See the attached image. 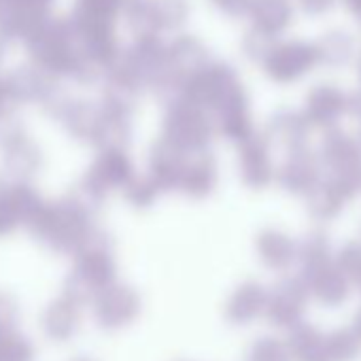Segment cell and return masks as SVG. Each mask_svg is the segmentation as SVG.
Wrapping results in <instances>:
<instances>
[{
	"label": "cell",
	"mask_w": 361,
	"mask_h": 361,
	"mask_svg": "<svg viewBox=\"0 0 361 361\" xmlns=\"http://www.w3.org/2000/svg\"><path fill=\"white\" fill-rule=\"evenodd\" d=\"M178 96L207 109L215 117L238 109H251L249 90L240 77V71L226 60H213L204 66L183 85Z\"/></svg>",
	"instance_id": "cell-1"
},
{
	"label": "cell",
	"mask_w": 361,
	"mask_h": 361,
	"mask_svg": "<svg viewBox=\"0 0 361 361\" xmlns=\"http://www.w3.org/2000/svg\"><path fill=\"white\" fill-rule=\"evenodd\" d=\"M217 134L215 117L185 98H174L164 104L161 136L188 153L211 149Z\"/></svg>",
	"instance_id": "cell-2"
},
{
	"label": "cell",
	"mask_w": 361,
	"mask_h": 361,
	"mask_svg": "<svg viewBox=\"0 0 361 361\" xmlns=\"http://www.w3.org/2000/svg\"><path fill=\"white\" fill-rule=\"evenodd\" d=\"M211 62V49L200 37L185 32L176 35L166 45V71L161 83L155 90L164 104L174 100L180 94V90H183V85Z\"/></svg>",
	"instance_id": "cell-3"
},
{
	"label": "cell",
	"mask_w": 361,
	"mask_h": 361,
	"mask_svg": "<svg viewBox=\"0 0 361 361\" xmlns=\"http://www.w3.org/2000/svg\"><path fill=\"white\" fill-rule=\"evenodd\" d=\"M259 66L268 81L293 85L321 66L317 43L304 39H276Z\"/></svg>",
	"instance_id": "cell-4"
},
{
	"label": "cell",
	"mask_w": 361,
	"mask_h": 361,
	"mask_svg": "<svg viewBox=\"0 0 361 361\" xmlns=\"http://www.w3.org/2000/svg\"><path fill=\"white\" fill-rule=\"evenodd\" d=\"M310 291L306 281L298 276H281L268 289L266 302V321L279 329H291L293 325L304 321L308 308Z\"/></svg>",
	"instance_id": "cell-5"
},
{
	"label": "cell",
	"mask_w": 361,
	"mask_h": 361,
	"mask_svg": "<svg viewBox=\"0 0 361 361\" xmlns=\"http://www.w3.org/2000/svg\"><path fill=\"white\" fill-rule=\"evenodd\" d=\"M238 147V178L251 192H264L276 183V166L272 159V142L257 130L253 136L243 140Z\"/></svg>",
	"instance_id": "cell-6"
},
{
	"label": "cell",
	"mask_w": 361,
	"mask_h": 361,
	"mask_svg": "<svg viewBox=\"0 0 361 361\" xmlns=\"http://www.w3.org/2000/svg\"><path fill=\"white\" fill-rule=\"evenodd\" d=\"M359 194L361 192L355 180L338 174H325L304 198L306 213L314 224H331Z\"/></svg>",
	"instance_id": "cell-7"
},
{
	"label": "cell",
	"mask_w": 361,
	"mask_h": 361,
	"mask_svg": "<svg viewBox=\"0 0 361 361\" xmlns=\"http://www.w3.org/2000/svg\"><path fill=\"white\" fill-rule=\"evenodd\" d=\"M323 161L319 153L310 151L308 145L287 151L285 159L276 166V185L295 198H306L310 190L323 178Z\"/></svg>",
	"instance_id": "cell-8"
},
{
	"label": "cell",
	"mask_w": 361,
	"mask_h": 361,
	"mask_svg": "<svg viewBox=\"0 0 361 361\" xmlns=\"http://www.w3.org/2000/svg\"><path fill=\"white\" fill-rule=\"evenodd\" d=\"M319 157L327 174H338L350 178L359 185L361 174V140L342 128H329L319 145Z\"/></svg>",
	"instance_id": "cell-9"
},
{
	"label": "cell",
	"mask_w": 361,
	"mask_h": 361,
	"mask_svg": "<svg viewBox=\"0 0 361 361\" xmlns=\"http://www.w3.org/2000/svg\"><path fill=\"white\" fill-rule=\"evenodd\" d=\"M221 180L219 159L211 149L188 153L183 172H180L176 194L190 200H207L211 198Z\"/></svg>",
	"instance_id": "cell-10"
},
{
	"label": "cell",
	"mask_w": 361,
	"mask_h": 361,
	"mask_svg": "<svg viewBox=\"0 0 361 361\" xmlns=\"http://www.w3.org/2000/svg\"><path fill=\"white\" fill-rule=\"evenodd\" d=\"M346 96L338 83L323 81L312 85L302 102V113L310 128L317 130H329L340 123V119L346 115Z\"/></svg>",
	"instance_id": "cell-11"
},
{
	"label": "cell",
	"mask_w": 361,
	"mask_h": 361,
	"mask_svg": "<svg viewBox=\"0 0 361 361\" xmlns=\"http://www.w3.org/2000/svg\"><path fill=\"white\" fill-rule=\"evenodd\" d=\"M140 312V295L128 285H106L96 302V317L102 327L119 329Z\"/></svg>",
	"instance_id": "cell-12"
},
{
	"label": "cell",
	"mask_w": 361,
	"mask_h": 361,
	"mask_svg": "<svg viewBox=\"0 0 361 361\" xmlns=\"http://www.w3.org/2000/svg\"><path fill=\"white\" fill-rule=\"evenodd\" d=\"M310 123L306 121L302 109H291V106H276L264 128V134L270 138L272 147H281L285 151H293L300 147L308 145L310 136Z\"/></svg>",
	"instance_id": "cell-13"
},
{
	"label": "cell",
	"mask_w": 361,
	"mask_h": 361,
	"mask_svg": "<svg viewBox=\"0 0 361 361\" xmlns=\"http://www.w3.org/2000/svg\"><path fill=\"white\" fill-rule=\"evenodd\" d=\"M255 253L272 272H287L298 264V240L281 228H264L255 236Z\"/></svg>",
	"instance_id": "cell-14"
},
{
	"label": "cell",
	"mask_w": 361,
	"mask_h": 361,
	"mask_svg": "<svg viewBox=\"0 0 361 361\" xmlns=\"http://www.w3.org/2000/svg\"><path fill=\"white\" fill-rule=\"evenodd\" d=\"M310 291V298L317 300L321 306L327 308H336L342 306L353 289V283L348 281V276L342 272V268L336 264V259L319 270H312L308 274H300Z\"/></svg>",
	"instance_id": "cell-15"
},
{
	"label": "cell",
	"mask_w": 361,
	"mask_h": 361,
	"mask_svg": "<svg viewBox=\"0 0 361 361\" xmlns=\"http://www.w3.org/2000/svg\"><path fill=\"white\" fill-rule=\"evenodd\" d=\"M185 159H188V151L178 149L176 145H172L164 136L157 138L151 145V151H149V174L157 180V185L161 188L164 194L176 192V185H178L180 172H183Z\"/></svg>",
	"instance_id": "cell-16"
},
{
	"label": "cell",
	"mask_w": 361,
	"mask_h": 361,
	"mask_svg": "<svg viewBox=\"0 0 361 361\" xmlns=\"http://www.w3.org/2000/svg\"><path fill=\"white\" fill-rule=\"evenodd\" d=\"M266 302L268 289L259 281L247 279L230 293L226 302V319L232 325H249L266 314Z\"/></svg>",
	"instance_id": "cell-17"
},
{
	"label": "cell",
	"mask_w": 361,
	"mask_h": 361,
	"mask_svg": "<svg viewBox=\"0 0 361 361\" xmlns=\"http://www.w3.org/2000/svg\"><path fill=\"white\" fill-rule=\"evenodd\" d=\"M249 20L251 28L270 39H281L295 22V5L291 0H253Z\"/></svg>",
	"instance_id": "cell-18"
},
{
	"label": "cell",
	"mask_w": 361,
	"mask_h": 361,
	"mask_svg": "<svg viewBox=\"0 0 361 361\" xmlns=\"http://www.w3.org/2000/svg\"><path fill=\"white\" fill-rule=\"evenodd\" d=\"M314 43H317L321 66H325L329 71L346 68L359 56L357 39L346 28H329Z\"/></svg>",
	"instance_id": "cell-19"
},
{
	"label": "cell",
	"mask_w": 361,
	"mask_h": 361,
	"mask_svg": "<svg viewBox=\"0 0 361 361\" xmlns=\"http://www.w3.org/2000/svg\"><path fill=\"white\" fill-rule=\"evenodd\" d=\"M287 346L293 357V361H334L329 355L327 334H323L319 327L302 321L287 329Z\"/></svg>",
	"instance_id": "cell-20"
},
{
	"label": "cell",
	"mask_w": 361,
	"mask_h": 361,
	"mask_svg": "<svg viewBox=\"0 0 361 361\" xmlns=\"http://www.w3.org/2000/svg\"><path fill=\"white\" fill-rule=\"evenodd\" d=\"M336 255L331 253L329 236L323 230H310L308 234L298 240V264L300 274H308L312 270H319L327 264H331Z\"/></svg>",
	"instance_id": "cell-21"
},
{
	"label": "cell",
	"mask_w": 361,
	"mask_h": 361,
	"mask_svg": "<svg viewBox=\"0 0 361 361\" xmlns=\"http://www.w3.org/2000/svg\"><path fill=\"white\" fill-rule=\"evenodd\" d=\"M159 32L183 30L194 13L192 0H149Z\"/></svg>",
	"instance_id": "cell-22"
},
{
	"label": "cell",
	"mask_w": 361,
	"mask_h": 361,
	"mask_svg": "<svg viewBox=\"0 0 361 361\" xmlns=\"http://www.w3.org/2000/svg\"><path fill=\"white\" fill-rule=\"evenodd\" d=\"M215 126H217V134L234 145H240L243 140H247L257 132L251 109H238L226 115H217Z\"/></svg>",
	"instance_id": "cell-23"
},
{
	"label": "cell",
	"mask_w": 361,
	"mask_h": 361,
	"mask_svg": "<svg viewBox=\"0 0 361 361\" xmlns=\"http://www.w3.org/2000/svg\"><path fill=\"white\" fill-rule=\"evenodd\" d=\"M329 355L334 361H355L361 355V336L355 327H338L327 334Z\"/></svg>",
	"instance_id": "cell-24"
},
{
	"label": "cell",
	"mask_w": 361,
	"mask_h": 361,
	"mask_svg": "<svg viewBox=\"0 0 361 361\" xmlns=\"http://www.w3.org/2000/svg\"><path fill=\"white\" fill-rule=\"evenodd\" d=\"M247 361H293V357L285 340L276 336H264L251 344Z\"/></svg>",
	"instance_id": "cell-25"
},
{
	"label": "cell",
	"mask_w": 361,
	"mask_h": 361,
	"mask_svg": "<svg viewBox=\"0 0 361 361\" xmlns=\"http://www.w3.org/2000/svg\"><path fill=\"white\" fill-rule=\"evenodd\" d=\"M336 264L348 276L353 287L359 289V293H361V240L344 243L336 253Z\"/></svg>",
	"instance_id": "cell-26"
},
{
	"label": "cell",
	"mask_w": 361,
	"mask_h": 361,
	"mask_svg": "<svg viewBox=\"0 0 361 361\" xmlns=\"http://www.w3.org/2000/svg\"><path fill=\"white\" fill-rule=\"evenodd\" d=\"M161 194H164L161 188L157 185V180L151 174L132 178L128 183V200L136 209H149Z\"/></svg>",
	"instance_id": "cell-27"
},
{
	"label": "cell",
	"mask_w": 361,
	"mask_h": 361,
	"mask_svg": "<svg viewBox=\"0 0 361 361\" xmlns=\"http://www.w3.org/2000/svg\"><path fill=\"white\" fill-rule=\"evenodd\" d=\"M274 41H276V39H270V37L262 35L259 30L249 28V30L243 35L240 43H238L240 56H243L247 62H251V64H262V60L266 58V54H268V49H270V45H272Z\"/></svg>",
	"instance_id": "cell-28"
},
{
	"label": "cell",
	"mask_w": 361,
	"mask_h": 361,
	"mask_svg": "<svg viewBox=\"0 0 361 361\" xmlns=\"http://www.w3.org/2000/svg\"><path fill=\"white\" fill-rule=\"evenodd\" d=\"M128 13H130L132 26H134V30H136L138 37L159 35V28L155 24V18H153L149 0H132L130 7H128Z\"/></svg>",
	"instance_id": "cell-29"
},
{
	"label": "cell",
	"mask_w": 361,
	"mask_h": 361,
	"mask_svg": "<svg viewBox=\"0 0 361 361\" xmlns=\"http://www.w3.org/2000/svg\"><path fill=\"white\" fill-rule=\"evenodd\" d=\"M207 3L217 13H221L230 20H240V18L249 16L253 0H207Z\"/></svg>",
	"instance_id": "cell-30"
},
{
	"label": "cell",
	"mask_w": 361,
	"mask_h": 361,
	"mask_svg": "<svg viewBox=\"0 0 361 361\" xmlns=\"http://www.w3.org/2000/svg\"><path fill=\"white\" fill-rule=\"evenodd\" d=\"M295 3L302 13L310 18H323L340 3V0H295Z\"/></svg>",
	"instance_id": "cell-31"
},
{
	"label": "cell",
	"mask_w": 361,
	"mask_h": 361,
	"mask_svg": "<svg viewBox=\"0 0 361 361\" xmlns=\"http://www.w3.org/2000/svg\"><path fill=\"white\" fill-rule=\"evenodd\" d=\"M346 115L361 123V85L346 96Z\"/></svg>",
	"instance_id": "cell-32"
},
{
	"label": "cell",
	"mask_w": 361,
	"mask_h": 361,
	"mask_svg": "<svg viewBox=\"0 0 361 361\" xmlns=\"http://www.w3.org/2000/svg\"><path fill=\"white\" fill-rule=\"evenodd\" d=\"M340 3L355 20H361V0H340Z\"/></svg>",
	"instance_id": "cell-33"
},
{
	"label": "cell",
	"mask_w": 361,
	"mask_h": 361,
	"mask_svg": "<svg viewBox=\"0 0 361 361\" xmlns=\"http://www.w3.org/2000/svg\"><path fill=\"white\" fill-rule=\"evenodd\" d=\"M353 327H355V331L361 336V308L355 312V319H353Z\"/></svg>",
	"instance_id": "cell-34"
},
{
	"label": "cell",
	"mask_w": 361,
	"mask_h": 361,
	"mask_svg": "<svg viewBox=\"0 0 361 361\" xmlns=\"http://www.w3.org/2000/svg\"><path fill=\"white\" fill-rule=\"evenodd\" d=\"M355 66H357V81H359V85H361V51H359V56H357V60H355Z\"/></svg>",
	"instance_id": "cell-35"
},
{
	"label": "cell",
	"mask_w": 361,
	"mask_h": 361,
	"mask_svg": "<svg viewBox=\"0 0 361 361\" xmlns=\"http://www.w3.org/2000/svg\"><path fill=\"white\" fill-rule=\"evenodd\" d=\"M359 192H361V174H359Z\"/></svg>",
	"instance_id": "cell-36"
},
{
	"label": "cell",
	"mask_w": 361,
	"mask_h": 361,
	"mask_svg": "<svg viewBox=\"0 0 361 361\" xmlns=\"http://www.w3.org/2000/svg\"><path fill=\"white\" fill-rule=\"evenodd\" d=\"M359 140H361V130H359Z\"/></svg>",
	"instance_id": "cell-37"
},
{
	"label": "cell",
	"mask_w": 361,
	"mask_h": 361,
	"mask_svg": "<svg viewBox=\"0 0 361 361\" xmlns=\"http://www.w3.org/2000/svg\"><path fill=\"white\" fill-rule=\"evenodd\" d=\"M357 22H359V26H361V20H357Z\"/></svg>",
	"instance_id": "cell-38"
},
{
	"label": "cell",
	"mask_w": 361,
	"mask_h": 361,
	"mask_svg": "<svg viewBox=\"0 0 361 361\" xmlns=\"http://www.w3.org/2000/svg\"><path fill=\"white\" fill-rule=\"evenodd\" d=\"M178 361H185V359H178Z\"/></svg>",
	"instance_id": "cell-39"
}]
</instances>
